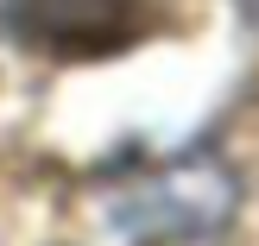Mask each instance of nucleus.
<instances>
[{"label":"nucleus","instance_id":"nucleus-1","mask_svg":"<svg viewBox=\"0 0 259 246\" xmlns=\"http://www.w3.org/2000/svg\"><path fill=\"white\" fill-rule=\"evenodd\" d=\"M184 0H7V25L51 57H114L164 32Z\"/></svg>","mask_w":259,"mask_h":246},{"label":"nucleus","instance_id":"nucleus-2","mask_svg":"<svg viewBox=\"0 0 259 246\" xmlns=\"http://www.w3.org/2000/svg\"><path fill=\"white\" fill-rule=\"evenodd\" d=\"M247 7H253V19H259V0H247Z\"/></svg>","mask_w":259,"mask_h":246}]
</instances>
